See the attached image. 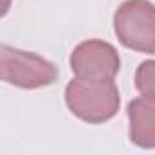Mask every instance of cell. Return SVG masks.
Returning a JSON list of instances; mask_svg holds the SVG:
<instances>
[{
	"label": "cell",
	"mask_w": 155,
	"mask_h": 155,
	"mask_svg": "<svg viewBox=\"0 0 155 155\" xmlns=\"http://www.w3.org/2000/svg\"><path fill=\"white\" fill-rule=\"evenodd\" d=\"M130 139L140 148H155V97L144 95L128 104Z\"/></svg>",
	"instance_id": "5b68a950"
},
{
	"label": "cell",
	"mask_w": 155,
	"mask_h": 155,
	"mask_svg": "<svg viewBox=\"0 0 155 155\" xmlns=\"http://www.w3.org/2000/svg\"><path fill=\"white\" fill-rule=\"evenodd\" d=\"M66 104L81 120L99 124L115 117L120 108V97L113 81L88 82L75 79L66 86Z\"/></svg>",
	"instance_id": "6da1fadb"
},
{
	"label": "cell",
	"mask_w": 155,
	"mask_h": 155,
	"mask_svg": "<svg viewBox=\"0 0 155 155\" xmlns=\"http://www.w3.org/2000/svg\"><path fill=\"white\" fill-rule=\"evenodd\" d=\"M135 86L142 95L155 97V60H144L137 68Z\"/></svg>",
	"instance_id": "8992f818"
},
{
	"label": "cell",
	"mask_w": 155,
	"mask_h": 155,
	"mask_svg": "<svg viewBox=\"0 0 155 155\" xmlns=\"http://www.w3.org/2000/svg\"><path fill=\"white\" fill-rule=\"evenodd\" d=\"M77 79L88 82H108L120 69L117 49L102 40H86L79 44L69 58Z\"/></svg>",
	"instance_id": "277c9868"
},
{
	"label": "cell",
	"mask_w": 155,
	"mask_h": 155,
	"mask_svg": "<svg viewBox=\"0 0 155 155\" xmlns=\"http://www.w3.org/2000/svg\"><path fill=\"white\" fill-rule=\"evenodd\" d=\"M119 42L130 49L155 53V6L148 0H126L113 18Z\"/></svg>",
	"instance_id": "3957f363"
},
{
	"label": "cell",
	"mask_w": 155,
	"mask_h": 155,
	"mask_svg": "<svg viewBox=\"0 0 155 155\" xmlns=\"http://www.w3.org/2000/svg\"><path fill=\"white\" fill-rule=\"evenodd\" d=\"M0 77L4 82L24 90L49 86L58 79V69L37 53L0 46Z\"/></svg>",
	"instance_id": "7a4b0ae2"
}]
</instances>
